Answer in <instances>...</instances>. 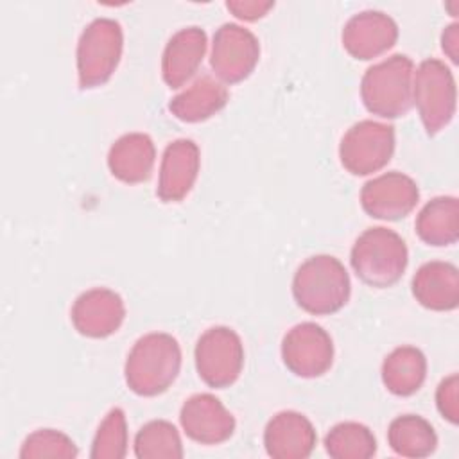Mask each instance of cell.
Wrapping results in <instances>:
<instances>
[{
	"instance_id": "cell-26",
	"label": "cell",
	"mask_w": 459,
	"mask_h": 459,
	"mask_svg": "<svg viewBox=\"0 0 459 459\" xmlns=\"http://www.w3.org/2000/svg\"><path fill=\"white\" fill-rule=\"evenodd\" d=\"M127 452V423L120 407L111 409L99 425L90 457L93 459H122Z\"/></svg>"
},
{
	"instance_id": "cell-25",
	"label": "cell",
	"mask_w": 459,
	"mask_h": 459,
	"mask_svg": "<svg viewBox=\"0 0 459 459\" xmlns=\"http://www.w3.org/2000/svg\"><path fill=\"white\" fill-rule=\"evenodd\" d=\"M134 455L138 459H179L183 445L178 429L167 420L145 423L134 436Z\"/></svg>"
},
{
	"instance_id": "cell-20",
	"label": "cell",
	"mask_w": 459,
	"mask_h": 459,
	"mask_svg": "<svg viewBox=\"0 0 459 459\" xmlns=\"http://www.w3.org/2000/svg\"><path fill=\"white\" fill-rule=\"evenodd\" d=\"M228 88L210 74H201L186 90L172 97L170 113L183 122H203L228 104Z\"/></svg>"
},
{
	"instance_id": "cell-29",
	"label": "cell",
	"mask_w": 459,
	"mask_h": 459,
	"mask_svg": "<svg viewBox=\"0 0 459 459\" xmlns=\"http://www.w3.org/2000/svg\"><path fill=\"white\" fill-rule=\"evenodd\" d=\"M228 11H231L237 18L246 22H255L269 13L274 7L273 0H228Z\"/></svg>"
},
{
	"instance_id": "cell-12",
	"label": "cell",
	"mask_w": 459,
	"mask_h": 459,
	"mask_svg": "<svg viewBox=\"0 0 459 459\" xmlns=\"http://www.w3.org/2000/svg\"><path fill=\"white\" fill-rule=\"evenodd\" d=\"M70 317L81 335L104 339L115 333L124 323L126 307L115 290L95 287L75 298Z\"/></svg>"
},
{
	"instance_id": "cell-14",
	"label": "cell",
	"mask_w": 459,
	"mask_h": 459,
	"mask_svg": "<svg viewBox=\"0 0 459 459\" xmlns=\"http://www.w3.org/2000/svg\"><path fill=\"white\" fill-rule=\"evenodd\" d=\"M398 39L396 22L375 9L353 14L342 29V47L355 59H373L387 52Z\"/></svg>"
},
{
	"instance_id": "cell-16",
	"label": "cell",
	"mask_w": 459,
	"mask_h": 459,
	"mask_svg": "<svg viewBox=\"0 0 459 459\" xmlns=\"http://www.w3.org/2000/svg\"><path fill=\"white\" fill-rule=\"evenodd\" d=\"M316 441L314 425L298 411L274 414L264 430L265 452L273 459H305L312 454Z\"/></svg>"
},
{
	"instance_id": "cell-10",
	"label": "cell",
	"mask_w": 459,
	"mask_h": 459,
	"mask_svg": "<svg viewBox=\"0 0 459 459\" xmlns=\"http://www.w3.org/2000/svg\"><path fill=\"white\" fill-rule=\"evenodd\" d=\"M281 359L287 369L296 377H321L333 362L332 337L316 323H299L283 335Z\"/></svg>"
},
{
	"instance_id": "cell-5",
	"label": "cell",
	"mask_w": 459,
	"mask_h": 459,
	"mask_svg": "<svg viewBox=\"0 0 459 459\" xmlns=\"http://www.w3.org/2000/svg\"><path fill=\"white\" fill-rule=\"evenodd\" d=\"M124 48V32L113 18H95L77 41V77L82 90L108 82L118 66Z\"/></svg>"
},
{
	"instance_id": "cell-6",
	"label": "cell",
	"mask_w": 459,
	"mask_h": 459,
	"mask_svg": "<svg viewBox=\"0 0 459 459\" xmlns=\"http://www.w3.org/2000/svg\"><path fill=\"white\" fill-rule=\"evenodd\" d=\"M455 81L452 70L439 59L420 63L412 82V104L429 136L437 134L455 115Z\"/></svg>"
},
{
	"instance_id": "cell-15",
	"label": "cell",
	"mask_w": 459,
	"mask_h": 459,
	"mask_svg": "<svg viewBox=\"0 0 459 459\" xmlns=\"http://www.w3.org/2000/svg\"><path fill=\"white\" fill-rule=\"evenodd\" d=\"M199 158V147L190 138H178L165 147L156 188L163 203H178L188 195L197 179Z\"/></svg>"
},
{
	"instance_id": "cell-8",
	"label": "cell",
	"mask_w": 459,
	"mask_h": 459,
	"mask_svg": "<svg viewBox=\"0 0 459 459\" xmlns=\"http://www.w3.org/2000/svg\"><path fill=\"white\" fill-rule=\"evenodd\" d=\"M394 152V127L375 120L353 124L339 143L342 167L353 176H368L384 169Z\"/></svg>"
},
{
	"instance_id": "cell-22",
	"label": "cell",
	"mask_w": 459,
	"mask_h": 459,
	"mask_svg": "<svg viewBox=\"0 0 459 459\" xmlns=\"http://www.w3.org/2000/svg\"><path fill=\"white\" fill-rule=\"evenodd\" d=\"M425 377L427 359L416 346H398L382 362V382L396 396L414 394Z\"/></svg>"
},
{
	"instance_id": "cell-2",
	"label": "cell",
	"mask_w": 459,
	"mask_h": 459,
	"mask_svg": "<svg viewBox=\"0 0 459 459\" xmlns=\"http://www.w3.org/2000/svg\"><path fill=\"white\" fill-rule=\"evenodd\" d=\"M351 292L346 267L332 255L307 258L294 273L292 296L308 314L326 316L341 310Z\"/></svg>"
},
{
	"instance_id": "cell-21",
	"label": "cell",
	"mask_w": 459,
	"mask_h": 459,
	"mask_svg": "<svg viewBox=\"0 0 459 459\" xmlns=\"http://www.w3.org/2000/svg\"><path fill=\"white\" fill-rule=\"evenodd\" d=\"M416 235L429 246H450L459 238V201L452 195L430 199L418 213Z\"/></svg>"
},
{
	"instance_id": "cell-24",
	"label": "cell",
	"mask_w": 459,
	"mask_h": 459,
	"mask_svg": "<svg viewBox=\"0 0 459 459\" xmlns=\"http://www.w3.org/2000/svg\"><path fill=\"white\" fill-rule=\"evenodd\" d=\"M325 448L333 459H369L377 452V439L366 425L342 421L325 436Z\"/></svg>"
},
{
	"instance_id": "cell-3",
	"label": "cell",
	"mask_w": 459,
	"mask_h": 459,
	"mask_svg": "<svg viewBox=\"0 0 459 459\" xmlns=\"http://www.w3.org/2000/svg\"><path fill=\"white\" fill-rule=\"evenodd\" d=\"M350 262L359 280L369 287L385 289L402 278L409 253L405 240L396 231L375 226L357 237Z\"/></svg>"
},
{
	"instance_id": "cell-7",
	"label": "cell",
	"mask_w": 459,
	"mask_h": 459,
	"mask_svg": "<svg viewBox=\"0 0 459 459\" xmlns=\"http://www.w3.org/2000/svg\"><path fill=\"white\" fill-rule=\"evenodd\" d=\"M199 378L215 389L237 382L244 368V346L235 330L212 326L201 333L194 350Z\"/></svg>"
},
{
	"instance_id": "cell-30",
	"label": "cell",
	"mask_w": 459,
	"mask_h": 459,
	"mask_svg": "<svg viewBox=\"0 0 459 459\" xmlns=\"http://www.w3.org/2000/svg\"><path fill=\"white\" fill-rule=\"evenodd\" d=\"M441 48L450 57L452 63L459 61V23L454 22L445 27L441 34Z\"/></svg>"
},
{
	"instance_id": "cell-27",
	"label": "cell",
	"mask_w": 459,
	"mask_h": 459,
	"mask_svg": "<svg viewBox=\"0 0 459 459\" xmlns=\"http://www.w3.org/2000/svg\"><path fill=\"white\" fill-rule=\"evenodd\" d=\"M20 457L23 459H74L77 457V446L66 434L54 429H39L29 434L20 448Z\"/></svg>"
},
{
	"instance_id": "cell-23",
	"label": "cell",
	"mask_w": 459,
	"mask_h": 459,
	"mask_svg": "<svg viewBox=\"0 0 459 459\" xmlns=\"http://www.w3.org/2000/svg\"><path fill=\"white\" fill-rule=\"evenodd\" d=\"M387 443L402 457L420 459L430 455L437 446L434 427L418 414H402L387 429Z\"/></svg>"
},
{
	"instance_id": "cell-9",
	"label": "cell",
	"mask_w": 459,
	"mask_h": 459,
	"mask_svg": "<svg viewBox=\"0 0 459 459\" xmlns=\"http://www.w3.org/2000/svg\"><path fill=\"white\" fill-rule=\"evenodd\" d=\"M260 57V43L256 36L238 25L222 23L212 41L210 65L217 79L228 84H235L251 75Z\"/></svg>"
},
{
	"instance_id": "cell-28",
	"label": "cell",
	"mask_w": 459,
	"mask_h": 459,
	"mask_svg": "<svg viewBox=\"0 0 459 459\" xmlns=\"http://www.w3.org/2000/svg\"><path fill=\"white\" fill-rule=\"evenodd\" d=\"M457 391H459V377H457V373H452L446 378H443L439 382V385H437V391H436L437 411L441 412V416L445 420H448L454 425L459 421Z\"/></svg>"
},
{
	"instance_id": "cell-4",
	"label": "cell",
	"mask_w": 459,
	"mask_h": 459,
	"mask_svg": "<svg viewBox=\"0 0 459 459\" xmlns=\"http://www.w3.org/2000/svg\"><path fill=\"white\" fill-rule=\"evenodd\" d=\"M414 63L405 54H394L369 66L360 81L366 109L382 118H398L412 108Z\"/></svg>"
},
{
	"instance_id": "cell-11",
	"label": "cell",
	"mask_w": 459,
	"mask_h": 459,
	"mask_svg": "<svg viewBox=\"0 0 459 459\" xmlns=\"http://www.w3.org/2000/svg\"><path fill=\"white\" fill-rule=\"evenodd\" d=\"M420 190L412 178L398 170L380 174L360 190V204L373 219L398 221L407 217L418 204Z\"/></svg>"
},
{
	"instance_id": "cell-17",
	"label": "cell",
	"mask_w": 459,
	"mask_h": 459,
	"mask_svg": "<svg viewBox=\"0 0 459 459\" xmlns=\"http://www.w3.org/2000/svg\"><path fill=\"white\" fill-rule=\"evenodd\" d=\"M206 32L197 27H183L170 36L161 56V75L167 86L181 88L199 70L206 54Z\"/></svg>"
},
{
	"instance_id": "cell-13",
	"label": "cell",
	"mask_w": 459,
	"mask_h": 459,
	"mask_svg": "<svg viewBox=\"0 0 459 459\" xmlns=\"http://www.w3.org/2000/svg\"><path fill=\"white\" fill-rule=\"evenodd\" d=\"M179 423L183 432L201 445L224 443L235 432L233 414L210 393L190 396L181 407Z\"/></svg>"
},
{
	"instance_id": "cell-19",
	"label": "cell",
	"mask_w": 459,
	"mask_h": 459,
	"mask_svg": "<svg viewBox=\"0 0 459 459\" xmlns=\"http://www.w3.org/2000/svg\"><path fill=\"white\" fill-rule=\"evenodd\" d=\"M156 160V149L149 134L127 133L109 147L108 167L111 174L127 185L149 179Z\"/></svg>"
},
{
	"instance_id": "cell-1",
	"label": "cell",
	"mask_w": 459,
	"mask_h": 459,
	"mask_svg": "<svg viewBox=\"0 0 459 459\" xmlns=\"http://www.w3.org/2000/svg\"><path fill=\"white\" fill-rule=\"evenodd\" d=\"M181 348L176 337L163 332L142 335L131 348L124 366L127 387L138 396L165 393L178 378Z\"/></svg>"
},
{
	"instance_id": "cell-18",
	"label": "cell",
	"mask_w": 459,
	"mask_h": 459,
	"mask_svg": "<svg viewBox=\"0 0 459 459\" xmlns=\"http://www.w3.org/2000/svg\"><path fill=\"white\" fill-rule=\"evenodd\" d=\"M411 287L416 301L429 310L446 312L459 305V271L450 262L423 264L412 276Z\"/></svg>"
}]
</instances>
